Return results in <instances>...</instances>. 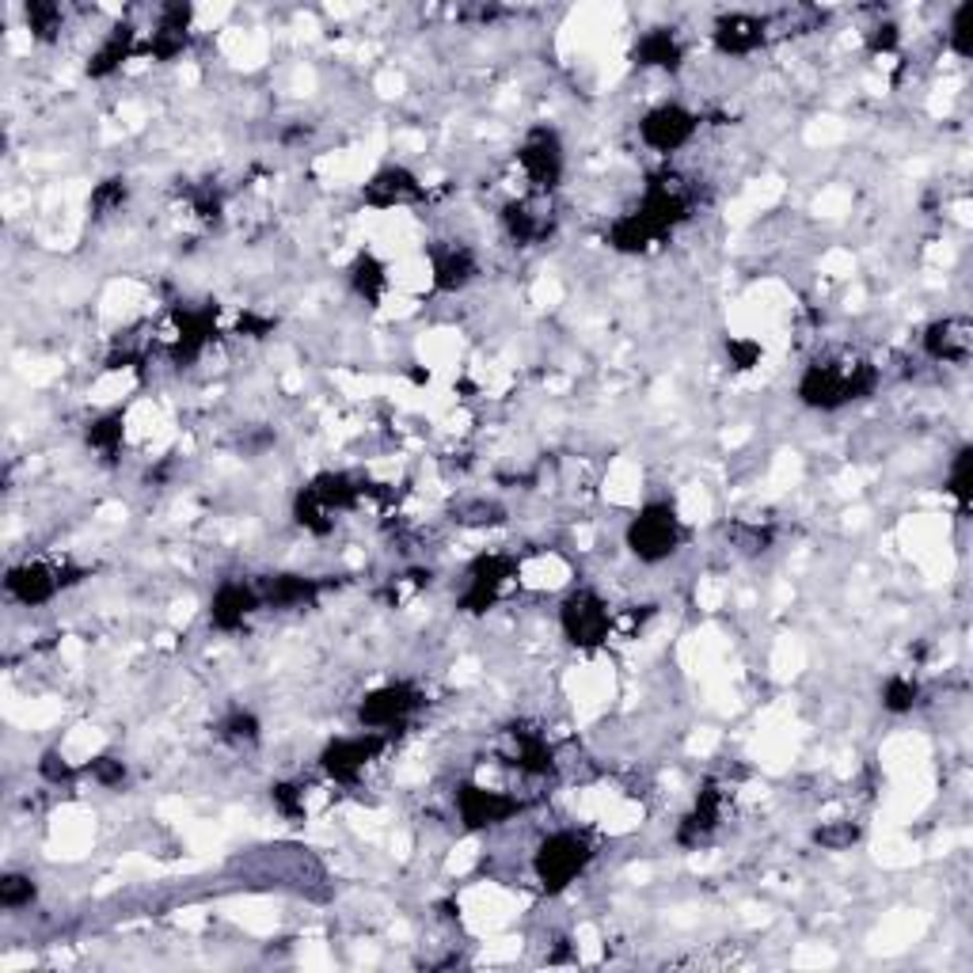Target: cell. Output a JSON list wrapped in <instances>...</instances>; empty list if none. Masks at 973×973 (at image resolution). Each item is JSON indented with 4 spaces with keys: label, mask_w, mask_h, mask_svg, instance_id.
<instances>
[{
    "label": "cell",
    "mask_w": 973,
    "mask_h": 973,
    "mask_svg": "<svg viewBox=\"0 0 973 973\" xmlns=\"http://www.w3.org/2000/svg\"><path fill=\"white\" fill-rule=\"evenodd\" d=\"M879 373L871 365H810L799 380V400L818 411H836V407L864 400L875 392Z\"/></svg>",
    "instance_id": "6da1fadb"
},
{
    "label": "cell",
    "mask_w": 973,
    "mask_h": 973,
    "mask_svg": "<svg viewBox=\"0 0 973 973\" xmlns=\"http://www.w3.org/2000/svg\"><path fill=\"white\" fill-rule=\"evenodd\" d=\"M589 859H594V848H589L586 836L574 833V829H560V833L544 836V841L537 844L532 871H537V882L548 893H560L586 871Z\"/></svg>",
    "instance_id": "7a4b0ae2"
},
{
    "label": "cell",
    "mask_w": 973,
    "mask_h": 973,
    "mask_svg": "<svg viewBox=\"0 0 973 973\" xmlns=\"http://www.w3.org/2000/svg\"><path fill=\"white\" fill-rule=\"evenodd\" d=\"M681 544V517L669 502H650L628 525V548L635 560L643 563H661L677 552Z\"/></svg>",
    "instance_id": "3957f363"
},
{
    "label": "cell",
    "mask_w": 973,
    "mask_h": 973,
    "mask_svg": "<svg viewBox=\"0 0 973 973\" xmlns=\"http://www.w3.org/2000/svg\"><path fill=\"white\" fill-rule=\"evenodd\" d=\"M560 624H563V635L574 643V647L582 650H594L601 647L605 640H609V609H605V601L594 594V589H574V594L563 601L560 609Z\"/></svg>",
    "instance_id": "277c9868"
},
{
    "label": "cell",
    "mask_w": 973,
    "mask_h": 973,
    "mask_svg": "<svg viewBox=\"0 0 973 973\" xmlns=\"http://www.w3.org/2000/svg\"><path fill=\"white\" fill-rule=\"evenodd\" d=\"M385 746H388L385 730H365V734H354V738H335L320 753V764L335 784H354V779L365 772V764L377 761V757L385 753Z\"/></svg>",
    "instance_id": "5b68a950"
},
{
    "label": "cell",
    "mask_w": 973,
    "mask_h": 973,
    "mask_svg": "<svg viewBox=\"0 0 973 973\" xmlns=\"http://www.w3.org/2000/svg\"><path fill=\"white\" fill-rule=\"evenodd\" d=\"M419 707H422V692L414 689V684L400 681V684H385V689H373L370 696L362 700V707H357V719L370 730H392L411 719Z\"/></svg>",
    "instance_id": "8992f818"
},
{
    "label": "cell",
    "mask_w": 973,
    "mask_h": 973,
    "mask_svg": "<svg viewBox=\"0 0 973 973\" xmlns=\"http://www.w3.org/2000/svg\"><path fill=\"white\" fill-rule=\"evenodd\" d=\"M521 807L525 802L517 799V795L491 792V787H480V784L457 787V813L468 829H494V825H502V821L517 818Z\"/></svg>",
    "instance_id": "52a82bcc"
},
{
    "label": "cell",
    "mask_w": 973,
    "mask_h": 973,
    "mask_svg": "<svg viewBox=\"0 0 973 973\" xmlns=\"http://www.w3.org/2000/svg\"><path fill=\"white\" fill-rule=\"evenodd\" d=\"M700 130V118L692 110H684L681 103H661L640 122V138L647 141L658 153H677L681 145H689Z\"/></svg>",
    "instance_id": "ba28073f"
},
{
    "label": "cell",
    "mask_w": 973,
    "mask_h": 973,
    "mask_svg": "<svg viewBox=\"0 0 973 973\" xmlns=\"http://www.w3.org/2000/svg\"><path fill=\"white\" fill-rule=\"evenodd\" d=\"M517 161H521V172L529 175L532 187H540V190L560 187V179H563V145H560V138H555L552 130H532L529 141L521 145V153H517Z\"/></svg>",
    "instance_id": "9c48e42d"
},
{
    "label": "cell",
    "mask_w": 973,
    "mask_h": 973,
    "mask_svg": "<svg viewBox=\"0 0 973 973\" xmlns=\"http://www.w3.org/2000/svg\"><path fill=\"white\" fill-rule=\"evenodd\" d=\"M69 571H54L46 563H20V567L8 571L4 589L15 597L20 605H46L61 586H69L73 578H66Z\"/></svg>",
    "instance_id": "30bf717a"
},
{
    "label": "cell",
    "mask_w": 973,
    "mask_h": 973,
    "mask_svg": "<svg viewBox=\"0 0 973 973\" xmlns=\"http://www.w3.org/2000/svg\"><path fill=\"white\" fill-rule=\"evenodd\" d=\"M509 574H514V560H506V555H480V560L472 563V571H468V589L465 597H460V609L465 612L491 609L502 582H506Z\"/></svg>",
    "instance_id": "8fae6325"
},
{
    "label": "cell",
    "mask_w": 973,
    "mask_h": 973,
    "mask_svg": "<svg viewBox=\"0 0 973 973\" xmlns=\"http://www.w3.org/2000/svg\"><path fill=\"white\" fill-rule=\"evenodd\" d=\"M362 198L373 206V210H392V206H407V202H419L426 198V187L414 179L407 167H380L370 183H365Z\"/></svg>",
    "instance_id": "7c38bea8"
},
{
    "label": "cell",
    "mask_w": 973,
    "mask_h": 973,
    "mask_svg": "<svg viewBox=\"0 0 973 973\" xmlns=\"http://www.w3.org/2000/svg\"><path fill=\"white\" fill-rule=\"evenodd\" d=\"M262 605L259 586H247V582H221L218 594L210 601V624L221 628V632H236L244 628V620L251 617Z\"/></svg>",
    "instance_id": "4fadbf2b"
},
{
    "label": "cell",
    "mask_w": 973,
    "mask_h": 973,
    "mask_svg": "<svg viewBox=\"0 0 973 973\" xmlns=\"http://www.w3.org/2000/svg\"><path fill=\"white\" fill-rule=\"evenodd\" d=\"M430 262H434V285H437V290H442V293H457V290H465V285L476 278V270H480L476 255L468 251V247H460V244L434 247V251H430Z\"/></svg>",
    "instance_id": "5bb4252c"
},
{
    "label": "cell",
    "mask_w": 973,
    "mask_h": 973,
    "mask_svg": "<svg viewBox=\"0 0 973 973\" xmlns=\"http://www.w3.org/2000/svg\"><path fill=\"white\" fill-rule=\"evenodd\" d=\"M175 320H179L175 362L190 365L206 350V342L213 339V327H218V308H183V313H175Z\"/></svg>",
    "instance_id": "9a60e30c"
},
{
    "label": "cell",
    "mask_w": 973,
    "mask_h": 973,
    "mask_svg": "<svg viewBox=\"0 0 973 973\" xmlns=\"http://www.w3.org/2000/svg\"><path fill=\"white\" fill-rule=\"evenodd\" d=\"M761 43H764V23L757 20V15L734 12L715 23V46H719L723 54L741 58V54H753Z\"/></svg>",
    "instance_id": "2e32d148"
},
{
    "label": "cell",
    "mask_w": 973,
    "mask_h": 973,
    "mask_svg": "<svg viewBox=\"0 0 973 973\" xmlns=\"http://www.w3.org/2000/svg\"><path fill=\"white\" fill-rule=\"evenodd\" d=\"M924 350H928V357H936V362L962 365L970 357V324L962 320L931 324L928 335H924Z\"/></svg>",
    "instance_id": "e0dca14e"
},
{
    "label": "cell",
    "mask_w": 973,
    "mask_h": 973,
    "mask_svg": "<svg viewBox=\"0 0 973 973\" xmlns=\"http://www.w3.org/2000/svg\"><path fill=\"white\" fill-rule=\"evenodd\" d=\"M719 818H723V792L715 784H707L704 792H700L692 813L681 821V829H677V841H681V844L707 841V836L715 833V825H719Z\"/></svg>",
    "instance_id": "ac0fdd59"
},
{
    "label": "cell",
    "mask_w": 973,
    "mask_h": 973,
    "mask_svg": "<svg viewBox=\"0 0 973 973\" xmlns=\"http://www.w3.org/2000/svg\"><path fill=\"white\" fill-rule=\"evenodd\" d=\"M262 605L270 609H297V605H308L316 594H320V582L305 578V574H274L259 586Z\"/></svg>",
    "instance_id": "d6986e66"
},
{
    "label": "cell",
    "mask_w": 973,
    "mask_h": 973,
    "mask_svg": "<svg viewBox=\"0 0 973 973\" xmlns=\"http://www.w3.org/2000/svg\"><path fill=\"white\" fill-rule=\"evenodd\" d=\"M635 61H640L643 69H669V73H677L684 61V50H681V43H677L673 31L658 27L640 38V46H635Z\"/></svg>",
    "instance_id": "ffe728a7"
},
{
    "label": "cell",
    "mask_w": 973,
    "mask_h": 973,
    "mask_svg": "<svg viewBox=\"0 0 973 973\" xmlns=\"http://www.w3.org/2000/svg\"><path fill=\"white\" fill-rule=\"evenodd\" d=\"M190 31V8L187 4H167L161 12V27L153 31V58L172 61L175 54H183Z\"/></svg>",
    "instance_id": "44dd1931"
},
{
    "label": "cell",
    "mask_w": 973,
    "mask_h": 973,
    "mask_svg": "<svg viewBox=\"0 0 973 973\" xmlns=\"http://www.w3.org/2000/svg\"><path fill=\"white\" fill-rule=\"evenodd\" d=\"M514 741H517L514 764L521 772H529V776H548V772H555V753H552V746L544 741V734L514 730Z\"/></svg>",
    "instance_id": "7402d4cb"
},
{
    "label": "cell",
    "mask_w": 973,
    "mask_h": 973,
    "mask_svg": "<svg viewBox=\"0 0 973 973\" xmlns=\"http://www.w3.org/2000/svg\"><path fill=\"white\" fill-rule=\"evenodd\" d=\"M308 491H313L316 499H320L324 506L331 509V514H339V509L357 506V499H362V486L350 480L347 472H320L313 483H308Z\"/></svg>",
    "instance_id": "603a6c76"
},
{
    "label": "cell",
    "mask_w": 973,
    "mask_h": 973,
    "mask_svg": "<svg viewBox=\"0 0 973 973\" xmlns=\"http://www.w3.org/2000/svg\"><path fill=\"white\" fill-rule=\"evenodd\" d=\"M130 50H133V27L122 23V27L110 31V35L103 38L99 50L92 54V61H87V77H110L126 58H130Z\"/></svg>",
    "instance_id": "cb8c5ba5"
},
{
    "label": "cell",
    "mask_w": 973,
    "mask_h": 973,
    "mask_svg": "<svg viewBox=\"0 0 973 973\" xmlns=\"http://www.w3.org/2000/svg\"><path fill=\"white\" fill-rule=\"evenodd\" d=\"M502 225H506L509 241H514V244H521V247H529V244L544 241V236H548V228H552L544 218H540L537 210H529V206H525V202H509L506 210H502Z\"/></svg>",
    "instance_id": "d4e9b609"
},
{
    "label": "cell",
    "mask_w": 973,
    "mask_h": 973,
    "mask_svg": "<svg viewBox=\"0 0 973 973\" xmlns=\"http://www.w3.org/2000/svg\"><path fill=\"white\" fill-rule=\"evenodd\" d=\"M350 282H354V290H357V297H365L370 301V305H377L380 297H385V290H388V270H385V262L377 259V255H357V262L354 267H350Z\"/></svg>",
    "instance_id": "484cf974"
},
{
    "label": "cell",
    "mask_w": 973,
    "mask_h": 973,
    "mask_svg": "<svg viewBox=\"0 0 973 973\" xmlns=\"http://www.w3.org/2000/svg\"><path fill=\"white\" fill-rule=\"evenodd\" d=\"M654 241H658V236L650 233V225L635 210L624 213V218H617V221H612V228H609V244L617 247V251H628V255L643 251V247H650Z\"/></svg>",
    "instance_id": "4316f807"
},
{
    "label": "cell",
    "mask_w": 973,
    "mask_h": 973,
    "mask_svg": "<svg viewBox=\"0 0 973 973\" xmlns=\"http://www.w3.org/2000/svg\"><path fill=\"white\" fill-rule=\"evenodd\" d=\"M293 517H297V525H305L308 532H316V537H324V532L335 529V514L316 499L313 491H308V486L297 494V502H293Z\"/></svg>",
    "instance_id": "83f0119b"
},
{
    "label": "cell",
    "mask_w": 973,
    "mask_h": 973,
    "mask_svg": "<svg viewBox=\"0 0 973 973\" xmlns=\"http://www.w3.org/2000/svg\"><path fill=\"white\" fill-rule=\"evenodd\" d=\"M916 700H921V684H916L913 677H890V681L882 684V707H887L890 715L913 712Z\"/></svg>",
    "instance_id": "f1b7e54d"
},
{
    "label": "cell",
    "mask_w": 973,
    "mask_h": 973,
    "mask_svg": "<svg viewBox=\"0 0 973 973\" xmlns=\"http://www.w3.org/2000/svg\"><path fill=\"white\" fill-rule=\"evenodd\" d=\"M27 27L35 38H43V43H50L54 35L61 31V8L50 4V0H31L27 4Z\"/></svg>",
    "instance_id": "f546056e"
},
{
    "label": "cell",
    "mask_w": 973,
    "mask_h": 973,
    "mask_svg": "<svg viewBox=\"0 0 973 973\" xmlns=\"http://www.w3.org/2000/svg\"><path fill=\"white\" fill-rule=\"evenodd\" d=\"M35 879L31 875H20V871H8L4 879H0V905L8 908V913H15V908H27L31 901H35Z\"/></svg>",
    "instance_id": "4dcf8cb0"
},
{
    "label": "cell",
    "mask_w": 973,
    "mask_h": 973,
    "mask_svg": "<svg viewBox=\"0 0 973 973\" xmlns=\"http://www.w3.org/2000/svg\"><path fill=\"white\" fill-rule=\"evenodd\" d=\"M457 521L460 525H472V529H483V525H502V517H506V509L494 506V502L486 499H476V502H460L457 509Z\"/></svg>",
    "instance_id": "1f68e13d"
},
{
    "label": "cell",
    "mask_w": 973,
    "mask_h": 973,
    "mask_svg": "<svg viewBox=\"0 0 973 973\" xmlns=\"http://www.w3.org/2000/svg\"><path fill=\"white\" fill-rule=\"evenodd\" d=\"M813 841L829 852H848L852 844L859 841V825H852V821H829V825H821L818 833H813Z\"/></svg>",
    "instance_id": "d6a6232c"
},
{
    "label": "cell",
    "mask_w": 973,
    "mask_h": 973,
    "mask_svg": "<svg viewBox=\"0 0 973 973\" xmlns=\"http://www.w3.org/2000/svg\"><path fill=\"white\" fill-rule=\"evenodd\" d=\"M221 738L233 741V746H255L259 741V719L251 712H233L221 723Z\"/></svg>",
    "instance_id": "836d02e7"
},
{
    "label": "cell",
    "mask_w": 973,
    "mask_h": 973,
    "mask_svg": "<svg viewBox=\"0 0 973 973\" xmlns=\"http://www.w3.org/2000/svg\"><path fill=\"white\" fill-rule=\"evenodd\" d=\"M87 445L99 453H115L122 445V414H107V419L92 422L87 430Z\"/></svg>",
    "instance_id": "e575fe53"
},
{
    "label": "cell",
    "mask_w": 973,
    "mask_h": 973,
    "mask_svg": "<svg viewBox=\"0 0 973 973\" xmlns=\"http://www.w3.org/2000/svg\"><path fill=\"white\" fill-rule=\"evenodd\" d=\"M970 465H973V449H970V445H962L959 457H954V465H951V480H947V491L959 499L962 509L970 506Z\"/></svg>",
    "instance_id": "d590c367"
},
{
    "label": "cell",
    "mask_w": 973,
    "mask_h": 973,
    "mask_svg": "<svg viewBox=\"0 0 973 973\" xmlns=\"http://www.w3.org/2000/svg\"><path fill=\"white\" fill-rule=\"evenodd\" d=\"M970 20H973V4H959V12H954V20H951V46H954V54H959V58H970V54H973Z\"/></svg>",
    "instance_id": "8d00e7d4"
},
{
    "label": "cell",
    "mask_w": 973,
    "mask_h": 973,
    "mask_svg": "<svg viewBox=\"0 0 973 973\" xmlns=\"http://www.w3.org/2000/svg\"><path fill=\"white\" fill-rule=\"evenodd\" d=\"M38 772H43V779H50V784H69V779L77 776V769L58 753V749H46L43 761H38Z\"/></svg>",
    "instance_id": "74e56055"
},
{
    "label": "cell",
    "mask_w": 973,
    "mask_h": 973,
    "mask_svg": "<svg viewBox=\"0 0 973 973\" xmlns=\"http://www.w3.org/2000/svg\"><path fill=\"white\" fill-rule=\"evenodd\" d=\"M270 799H274V807L290 821H297L301 813H305V795H301V787H293V784H278L274 792H270Z\"/></svg>",
    "instance_id": "f35d334b"
},
{
    "label": "cell",
    "mask_w": 973,
    "mask_h": 973,
    "mask_svg": "<svg viewBox=\"0 0 973 973\" xmlns=\"http://www.w3.org/2000/svg\"><path fill=\"white\" fill-rule=\"evenodd\" d=\"M734 540L741 544V552H764L772 544V529L761 525H734Z\"/></svg>",
    "instance_id": "ab89813d"
},
{
    "label": "cell",
    "mask_w": 973,
    "mask_h": 973,
    "mask_svg": "<svg viewBox=\"0 0 973 973\" xmlns=\"http://www.w3.org/2000/svg\"><path fill=\"white\" fill-rule=\"evenodd\" d=\"M126 202V179H107L95 187L92 195V210H115V206Z\"/></svg>",
    "instance_id": "60d3db41"
},
{
    "label": "cell",
    "mask_w": 973,
    "mask_h": 973,
    "mask_svg": "<svg viewBox=\"0 0 973 973\" xmlns=\"http://www.w3.org/2000/svg\"><path fill=\"white\" fill-rule=\"evenodd\" d=\"M87 772H92L103 787H115V784H122V779H126V764L115 761V757H95V761L87 764Z\"/></svg>",
    "instance_id": "b9f144b4"
},
{
    "label": "cell",
    "mask_w": 973,
    "mask_h": 973,
    "mask_svg": "<svg viewBox=\"0 0 973 973\" xmlns=\"http://www.w3.org/2000/svg\"><path fill=\"white\" fill-rule=\"evenodd\" d=\"M727 354H730L734 370H753L757 357H761V347H757L753 339H730L727 342Z\"/></svg>",
    "instance_id": "7bdbcfd3"
},
{
    "label": "cell",
    "mask_w": 973,
    "mask_h": 973,
    "mask_svg": "<svg viewBox=\"0 0 973 973\" xmlns=\"http://www.w3.org/2000/svg\"><path fill=\"white\" fill-rule=\"evenodd\" d=\"M195 210H198V218H206V221H218L221 218V195L213 187H202V190H195Z\"/></svg>",
    "instance_id": "ee69618b"
},
{
    "label": "cell",
    "mask_w": 973,
    "mask_h": 973,
    "mask_svg": "<svg viewBox=\"0 0 973 973\" xmlns=\"http://www.w3.org/2000/svg\"><path fill=\"white\" fill-rule=\"evenodd\" d=\"M867 46H871V54H890L893 46H898V27H893V23H879V27L867 35Z\"/></svg>",
    "instance_id": "f6af8a7d"
},
{
    "label": "cell",
    "mask_w": 973,
    "mask_h": 973,
    "mask_svg": "<svg viewBox=\"0 0 973 973\" xmlns=\"http://www.w3.org/2000/svg\"><path fill=\"white\" fill-rule=\"evenodd\" d=\"M270 327H274V320H259V316H241V331H251L255 339H262Z\"/></svg>",
    "instance_id": "bcb514c9"
}]
</instances>
